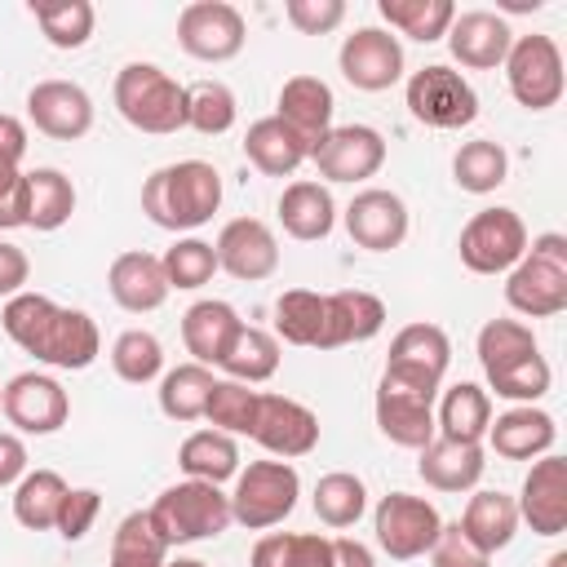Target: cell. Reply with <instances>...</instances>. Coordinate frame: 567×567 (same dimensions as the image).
Listing matches in <instances>:
<instances>
[{"instance_id": "obj_1", "label": "cell", "mask_w": 567, "mask_h": 567, "mask_svg": "<svg viewBox=\"0 0 567 567\" xmlns=\"http://www.w3.org/2000/svg\"><path fill=\"white\" fill-rule=\"evenodd\" d=\"M0 328L22 354H31L35 363L62 368V372H84L102 354L97 323L75 306H58L44 292L9 297L0 310Z\"/></svg>"}, {"instance_id": "obj_2", "label": "cell", "mask_w": 567, "mask_h": 567, "mask_svg": "<svg viewBox=\"0 0 567 567\" xmlns=\"http://www.w3.org/2000/svg\"><path fill=\"white\" fill-rule=\"evenodd\" d=\"M221 208V173L208 159H177L142 182V213L159 230H199Z\"/></svg>"}, {"instance_id": "obj_3", "label": "cell", "mask_w": 567, "mask_h": 567, "mask_svg": "<svg viewBox=\"0 0 567 567\" xmlns=\"http://www.w3.org/2000/svg\"><path fill=\"white\" fill-rule=\"evenodd\" d=\"M505 306L523 319H554L567 310V235L545 230L505 275Z\"/></svg>"}, {"instance_id": "obj_4", "label": "cell", "mask_w": 567, "mask_h": 567, "mask_svg": "<svg viewBox=\"0 0 567 567\" xmlns=\"http://www.w3.org/2000/svg\"><path fill=\"white\" fill-rule=\"evenodd\" d=\"M111 97H115L120 120L133 124L137 133L168 137V133L186 128V84H177L155 62H124Z\"/></svg>"}, {"instance_id": "obj_5", "label": "cell", "mask_w": 567, "mask_h": 567, "mask_svg": "<svg viewBox=\"0 0 567 567\" xmlns=\"http://www.w3.org/2000/svg\"><path fill=\"white\" fill-rule=\"evenodd\" d=\"M146 514L159 527V536L168 540V549L173 545H195V540H213L230 527V496L217 483L182 478V483L164 487Z\"/></svg>"}, {"instance_id": "obj_6", "label": "cell", "mask_w": 567, "mask_h": 567, "mask_svg": "<svg viewBox=\"0 0 567 567\" xmlns=\"http://www.w3.org/2000/svg\"><path fill=\"white\" fill-rule=\"evenodd\" d=\"M301 496V474L292 461H248V470L235 474V492H230V523L248 527V532H266L279 527Z\"/></svg>"}, {"instance_id": "obj_7", "label": "cell", "mask_w": 567, "mask_h": 567, "mask_svg": "<svg viewBox=\"0 0 567 567\" xmlns=\"http://www.w3.org/2000/svg\"><path fill=\"white\" fill-rule=\"evenodd\" d=\"M403 102L412 111L416 124L425 128H470L478 120V93L474 84L443 66V62H430L421 71L408 75V89H403Z\"/></svg>"}, {"instance_id": "obj_8", "label": "cell", "mask_w": 567, "mask_h": 567, "mask_svg": "<svg viewBox=\"0 0 567 567\" xmlns=\"http://www.w3.org/2000/svg\"><path fill=\"white\" fill-rule=\"evenodd\" d=\"M456 252H461V266L474 270V275H509L518 266V257L527 252V226L505 204L478 208L461 226Z\"/></svg>"}, {"instance_id": "obj_9", "label": "cell", "mask_w": 567, "mask_h": 567, "mask_svg": "<svg viewBox=\"0 0 567 567\" xmlns=\"http://www.w3.org/2000/svg\"><path fill=\"white\" fill-rule=\"evenodd\" d=\"M505 80H509V93L523 111H549L558 106L563 97V53L554 44V35H514L509 53H505Z\"/></svg>"}, {"instance_id": "obj_10", "label": "cell", "mask_w": 567, "mask_h": 567, "mask_svg": "<svg viewBox=\"0 0 567 567\" xmlns=\"http://www.w3.org/2000/svg\"><path fill=\"white\" fill-rule=\"evenodd\" d=\"M434 403H439V390L434 385H416V381H403L394 372H381L377 399H372L377 430L394 447L421 452L434 439Z\"/></svg>"}, {"instance_id": "obj_11", "label": "cell", "mask_w": 567, "mask_h": 567, "mask_svg": "<svg viewBox=\"0 0 567 567\" xmlns=\"http://www.w3.org/2000/svg\"><path fill=\"white\" fill-rule=\"evenodd\" d=\"M443 527V514L434 509V501L412 496V492H390L377 501L372 509V532L381 554H390L394 563H412L421 554H430L434 536Z\"/></svg>"}, {"instance_id": "obj_12", "label": "cell", "mask_w": 567, "mask_h": 567, "mask_svg": "<svg viewBox=\"0 0 567 567\" xmlns=\"http://www.w3.org/2000/svg\"><path fill=\"white\" fill-rule=\"evenodd\" d=\"M248 40L244 13L226 0H190L177 13V44L199 62H230Z\"/></svg>"}, {"instance_id": "obj_13", "label": "cell", "mask_w": 567, "mask_h": 567, "mask_svg": "<svg viewBox=\"0 0 567 567\" xmlns=\"http://www.w3.org/2000/svg\"><path fill=\"white\" fill-rule=\"evenodd\" d=\"M310 159L319 168V177L328 182H368L381 173L385 164V137L372 124H332L315 146Z\"/></svg>"}, {"instance_id": "obj_14", "label": "cell", "mask_w": 567, "mask_h": 567, "mask_svg": "<svg viewBox=\"0 0 567 567\" xmlns=\"http://www.w3.org/2000/svg\"><path fill=\"white\" fill-rule=\"evenodd\" d=\"M337 66L346 84H354L359 93H385L390 84L403 80V44L385 27H359L341 40Z\"/></svg>"}, {"instance_id": "obj_15", "label": "cell", "mask_w": 567, "mask_h": 567, "mask_svg": "<svg viewBox=\"0 0 567 567\" xmlns=\"http://www.w3.org/2000/svg\"><path fill=\"white\" fill-rule=\"evenodd\" d=\"M0 412L9 416V425L18 434H58L71 416V399H66L62 381L49 372H18L4 385Z\"/></svg>"}, {"instance_id": "obj_16", "label": "cell", "mask_w": 567, "mask_h": 567, "mask_svg": "<svg viewBox=\"0 0 567 567\" xmlns=\"http://www.w3.org/2000/svg\"><path fill=\"white\" fill-rule=\"evenodd\" d=\"M248 439H257L275 461H297L319 447V416L288 394H261Z\"/></svg>"}, {"instance_id": "obj_17", "label": "cell", "mask_w": 567, "mask_h": 567, "mask_svg": "<svg viewBox=\"0 0 567 567\" xmlns=\"http://www.w3.org/2000/svg\"><path fill=\"white\" fill-rule=\"evenodd\" d=\"M217 270H226L239 284L270 279L279 270V239L261 217H235L217 230Z\"/></svg>"}, {"instance_id": "obj_18", "label": "cell", "mask_w": 567, "mask_h": 567, "mask_svg": "<svg viewBox=\"0 0 567 567\" xmlns=\"http://www.w3.org/2000/svg\"><path fill=\"white\" fill-rule=\"evenodd\" d=\"M514 505H518V523H527L536 536H563L567 532V461L558 452L536 456Z\"/></svg>"}, {"instance_id": "obj_19", "label": "cell", "mask_w": 567, "mask_h": 567, "mask_svg": "<svg viewBox=\"0 0 567 567\" xmlns=\"http://www.w3.org/2000/svg\"><path fill=\"white\" fill-rule=\"evenodd\" d=\"M27 120L53 142H80L93 128V97L75 80H40L27 93Z\"/></svg>"}, {"instance_id": "obj_20", "label": "cell", "mask_w": 567, "mask_h": 567, "mask_svg": "<svg viewBox=\"0 0 567 567\" xmlns=\"http://www.w3.org/2000/svg\"><path fill=\"white\" fill-rule=\"evenodd\" d=\"M341 221H346V235L368 252H390V248H399L408 239V204L385 186L359 190L346 204Z\"/></svg>"}, {"instance_id": "obj_21", "label": "cell", "mask_w": 567, "mask_h": 567, "mask_svg": "<svg viewBox=\"0 0 567 567\" xmlns=\"http://www.w3.org/2000/svg\"><path fill=\"white\" fill-rule=\"evenodd\" d=\"M452 363V341L439 323H408L394 332L390 354H385V372L416 381V385H434L443 390V372Z\"/></svg>"}, {"instance_id": "obj_22", "label": "cell", "mask_w": 567, "mask_h": 567, "mask_svg": "<svg viewBox=\"0 0 567 567\" xmlns=\"http://www.w3.org/2000/svg\"><path fill=\"white\" fill-rule=\"evenodd\" d=\"M443 40H447L452 58H456L465 71H496V66L505 62L509 44H514V31H509V22H505L501 13H492V9H465V13L452 18V27H447Z\"/></svg>"}, {"instance_id": "obj_23", "label": "cell", "mask_w": 567, "mask_h": 567, "mask_svg": "<svg viewBox=\"0 0 567 567\" xmlns=\"http://www.w3.org/2000/svg\"><path fill=\"white\" fill-rule=\"evenodd\" d=\"M106 288L115 297L120 310L128 315H151L168 301V279H164V266L155 252H142V248H128L111 261L106 270Z\"/></svg>"}, {"instance_id": "obj_24", "label": "cell", "mask_w": 567, "mask_h": 567, "mask_svg": "<svg viewBox=\"0 0 567 567\" xmlns=\"http://www.w3.org/2000/svg\"><path fill=\"white\" fill-rule=\"evenodd\" d=\"M554 439H558V425L536 403H514L509 412H501L487 425V443L505 461H536V456L554 452Z\"/></svg>"}, {"instance_id": "obj_25", "label": "cell", "mask_w": 567, "mask_h": 567, "mask_svg": "<svg viewBox=\"0 0 567 567\" xmlns=\"http://www.w3.org/2000/svg\"><path fill=\"white\" fill-rule=\"evenodd\" d=\"M275 332H279L288 346L337 350L328 292H310V288H288V292H279V297H275Z\"/></svg>"}, {"instance_id": "obj_26", "label": "cell", "mask_w": 567, "mask_h": 567, "mask_svg": "<svg viewBox=\"0 0 567 567\" xmlns=\"http://www.w3.org/2000/svg\"><path fill=\"white\" fill-rule=\"evenodd\" d=\"M487 470L483 443H456V439H430L416 456V474L434 492H474Z\"/></svg>"}, {"instance_id": "obj_27", "label": "cell", "mask_w": 567, "mask_h": 567, "mask_svg": "<svg viewBox=\"0 0 567 567\" xmlns=\"http://www.w3.org/2000/svg\"><path fill=\"white\" fill-rule=\"evenodd\" d=\"M239 328H244V319H239V310H235L230 301H217V297L195 301V306L182 315V341H186L190 363L217 368Z\"/></svg>"}, {"instance_id": "obj_28", "label": "cell", "mask_w": 567, "mask_h": 567, "mask_svg": "<svg viewBox=\"0 0 567 567\" xmlns=\"http://www.w3.org/2000/svg\"><path fill=\"white\" fill-rule=\"evenodd\" d=\"M244 155L266 177H292L310 159V142L297 128H288L279 115H261L244 133Z\"/></svg>"}, {"instance_id": "obj_29", "label": "cell", "mask_w": 567, "mask_h": 567, "mask_svg": "<svg viewBox=\"0 0 567 567\" xmlns=\"http://www.w3.org/2000/svg\"><path fill=\"white\" fill-rule=\"evenodd\" d=\"M492 425V394L474 381H456L447 390H439L434 403V434L439 439H456V443H483Z\"/></svg>"}, {"instance_id": "obj_30", "label": "cell", "mask_w": 567, "mask_h": 567, "mask_svg": "<svg viewBox=\"0 0 567 567\" xmlns=\"http://www.w3.org/2000/svg\"><path fill=\"white\" fill-rule=\"evenodd\" d=\"M279 111V120L288 124V128H297L310 146L332 128V111H337V97H332V89L319 80V75H292V80H284V89H279V102H275Z\"/></svg>"}, {"instance_id": "obj_31", "label": "cell", "mask_w": 567, "mask_h": 567, "mask_svg": "<svg viewBox=\"0 0 567 567\" xmlns=\"http://www.w3.org/2000/svg\"><path fill=\"white\" fill-rule=\"evenodd\" d=\"M279 226L301 239V244H315V239H328L332 226H337V199L323 182H288L284 195H279Z\"/></svg>"}, {"instance_id": "obj_32", "label": "cell", "mask_w": 567, "mask_h": 567, "mask_svg": "<svg viewBox=\"0 0 567 567\" xmlns=\"http://www.w3.org/2000/svg\"><path fill=\"white\" fill-rule=\"evenodd\" d=\"M456 523H461V532H465L478 549L496 554V549H505V545L514 540V532H518V505H514V496L501 492V487H478V492L465 501V514H461Z\"/></svg>"}, {"instance_id": "obj_33", "label": "cell", "mask_w": 567, "mask_h": 567, "mask_svg": "<svg viewBox=\"0 0 567 567\" xmlns=\"http://www.w3.org/2000/svg\"><path fill=\"white\" fill-rule=\"evenodd\" d=\"M177 465L186 478H199V483H226L239 474V443L221 430H195L182 439L177 447Z\"/></svg>"}, {"instance_id": "obj_34", "label": "cell", "mask_w": 567, "mask_h": 567, "mask_svg": "<svg viewBox=\"0 0 567 567\" xmlns=\"http://www.w3.org/2000/svg\"><path fill=\"white\" fill-rule=\"evenodd\" d=\"M75 213V186L62 168H31L27 173V226L31 230H62Z\"/></svg>"}, {"instance_id": "obj_35", "label": "cell", "mask_w": 567, "mask_h": 567, "mask_svg": "<svg viewBox=\"0 0 567 567\" xmlns=\"http://www.w3.org/2000/svg\"><path fill=\"white\" fill-rule=\"evenodd\" d=\"M66 492H71V487H66V478H62L58 470H27V474L13 483V518H18L27 532H53Z\"/></svg>"}, {"instance_id": "obj_36", "label": "cell", "mask_w": 567, "mask_h": 567, "mask_svg": "<svg viewBox=\"0 0 567 567\" xmlns=\"http://www.w3.org/2000/svg\"><path fill=\"white\" fill-rule=\"evenodd\" d=\"M217 368H221L230 381L261 385V381H270V377L279 372V337L266 332V328L244 323V328L235 332V341H230V350L221 354Z\"/></svg>"}, {"instance_id": "obj_37", "label": "cell", "mask_w": 567, "mask_h": 567, "mask_svg": "<svg viewBox=\"0 0 567 567\" xmlns=\"http://www.w3.org/2000/svg\"><path fill=\"white\" fill-rule=\"evenodd\" d=\"M377 13L385 18L390 31L416 40V44H434L447 35L456 4L452 0H377Z\"/></svg>"}, {"instance_id": "obj_38", "label": "cell", "mask_w": 567, "mask_h": 567, "mask_svg": "<svg viewBox=\"0 0 567 567\" xmlns=\"http://www.w3.org/2000/svg\"><path fill=\"white\" fill-rule=\"evenodd\" d=\"M509 177V155L501 142L492 137H474V142H461L456 155H452V182L470 195H492L496 186H505Z\"/></svg>"}, {"instance_id": "obj_39", "label": "cell", "mask_w": 567, "mask_h": 567, "mask_svg": "<svg viewBox=\"0 0 567 567\" xmlns=\"http://www.w3.org/2000/svg\"><path fill=\"white\" fill-rule=\"evenodd\" d=\"M328 310H332V341L337 346L372 341L385 328V301L377 292H363V288L328 292Z\"/></svg>"}, {"instance_id": "obj_40", "label": "cell", "mask_w": 567, "mask_h": 567, "mask_svg": "<svg viewBox=\"0 0 567 567\" xmlns=\"http://www.w3.org/2000/svg\"><path fill=\"white\" fill-rule=\"evenodd\" d=\"M310 505H315V514H319L323 527L346 532V527H354V523L368 514V487H363L359 474H350V470H332V474H323V478L315 483Z\"/></svg>"}, {"instance_id": "obj_41", "label": "cell", "mask_w": 567, "mask_h": 567, "mask_svg": "<svg viewBox=\"0 0 567 567\" xmlns=\"http://www.w3.org/2000/svg\"><path fill=\"white\" fill-rule=\"evenodd\" d=\"M248 567H332V540L319 532H266Z\"/></svg>"}, {"instance_id": "obj_42", "label": "cell", "mask_w": 567, "mask_h": 567, "mask_svg": "<svg viewBox=\"0 0 567 567\" xmlns=\"http://www.w3.org/2000/svg\"><path fill=\"white\" fill-rule=\"evenodd\" d=\"M168 563V540L151 523L146 509H133L115 523L111 532V567H164Z\"/></svg>"}, {"instance_id": "obj_43", "label": "cell", "mask_w": 567, "mask_h": 567, "mask_svg": "<svg viewBox=\"0 0 567 567\" xmlns=\"http://www.w3.org/2000/svg\"><path fill=\"white\" fill-rule=\"evenodd\" d=\"M213 372L204 363H177L159 377V412L168 421H199L204 416V403H208V390H213Z\"/></svg>"}, {"instance_id": "obj_44", "label": "cell", "mask_w": 567, "mask_h": 567, "mask_svg": "<svg viewBox=\"0 0 567 567\" xmlns=\"http://www.w3.org/2000/svg\"><path fill=\"white\" fill-rule=\"evenodd\" d=\"M31 18L40 22L53 49H84L93 35L97 9L89 0H31Z\"/></svg>"}, {"instance_id": "obj_45", "label": "cell", "mask_w": 567, "mask_h": 567, "mask_svg": "<svg viewBox=\"0 0 567 567\" xmlns=\"http://www.w3.org/2000/svg\"><path fill=\"white\" fill-rule=\"evenodd\" d=\"M474 350H478L483 377H496V372H505L509 363L536 354L540 346H536V332H532L523 319H487V323L478 328Z\"/></svg>"}, {"instance_id": "obj_46", "label": "cell", "mask_w": 567, "mask_h": 567, "mask_svg": "<svg viewBox=\"0 0 567 567\" xmlns=\"http://www.w3.org/2000/svg\"><path fill=\"white\" fill-rule=\"evenodd\" d=\"M239 120V102L230 93V84L221 80H195L186 89V128L204 133V137H221L230 133Z\"/></svg>"}, {"instance_id": "obj_47", "label": "cell", "mask_w": 567, "mask_h": 567, "mask_svg": "<svg viewBox=\"0 0 567 567\" xmlns=\"http://www.w3.org/2000/svg\"><path fill=\"white\" fill-rule=\"evenodd\" d=\"M257 399H261V390H252V385H244V381H230V377H226V381H213L208 403H204V421H208L213 430L230 434V439L252 434Z\"/></svg>"}, {"instance_id": "obj_48", "label": "cell", "mask_w": 567, "mask_h": 567, "mask_svg": "<svg viewBox=\"0 0 567 567\" xmlns=\"http://www.w3.org/2000/svg\"><path fill=\"white\" fill-rule=\"evenodd\" d=\"M111 368H115V377L128 381V385L155 381V377L164 372V346H159V337L146 332V328L120 332L115 346H111Z\"/></svg>"}, {"instance_id": "obj_49", "label": "cell", "mask_w": 567, "mask_h": 567, "mask_svg": "<svg viewBox=\"0 0 567 567\" xmlns=\"http://www.w3.org/2000/svg\"><path fill=\"white\" fill-rule=\"evenodd\" d=\"M159 266H164L168 292H173V288H177V292H195V288H204V284L217 275V252H213L208 239L186 235V239H177V244L159 257Z\"/></svg>"}, {"instance_id": "obj_50", "label": "cell", "mask_w": 567, "mask_h": 567, "mask_svg": "<svg viewBox=\"0 0 567 567\" xmlns=\"http://www.w3.org/2000/svg\"><path fill=\"white\" fill-rule=\"evenodd\" d=\"M549 381H554V372H549L545 354L536 350V354H527V359L509 363L505 372L487 377V390H496V394H501V399H509V403H536V399H545V394H549Z\"/></svg>"}, {"instance_id": "obj_51", "label": "cell", "mask_w": 567, "mask_h": 567, "mask_svg": "<svg viewBox=\"0 0 567 567\" xmlns=\"http://www.w3.org/2000/svg\"><path fill=\"white\" fill-rule=\"evenodd\" d=\"M97 514H102V492H97V487H71V492L62 496V509H58L53 532H58L62 540H84L89 527L97 523Z\"/></svg>"}, {"instance_id": "obj_52", "label": "cell", "mask_w": 567, "mask_h": 567, "mask_svg": "<svg viewBox=\"0 0 567 567\" xmlns=\"http://www.w3.org/2000/svg\"><path fill=\"white\" fill-rule=\"evenodd\" d=\"M430 567H492V554L478 549L461 532V523H443L434 545H430Z\"/></svg>"}, {"instance_id": "obj_53", "label": "cell", "mask_w": 567, "mask_h": 567, "mask_svg": "<svg viewBox=\"0 0 567 567\" xmlns=\"http://www.w3.org/2000/svg\"><path fill=\"white\" fill-rule=\"evenodd\" d=\"M284 18L301 31V35H328L346 22V4L341 0H288Z\"/></svg>"}, {"instance_id": "obj_54", "label": "cell", "mask_w": 567, "mask_h": 567, "mask_svg": "<svg viewBox=\"0 0 567 567\" xmlns=\"http://www.w3.org/2000/svg\"><path fill=\"white\" fill-rule=\"evenodd\" d=\"M27 226V173L0 168V230Z\"/></svg>"}, {"instance_id": "obj_55", "label": "cell", "mask_w": 567, "mask_h": 567, "mask_svg": "<svg viewBox=\"0 0 567 567\" xmlns=\"http://www.w3.org/2000/svg\"><path fill=\"white\" fill-rule=\"evenodd\" d=\"M27 279H31V261H27V252H22L18 244L0 239V301L27 292Z\"/></svg>"}, {"instance_id": "obj_56", "label": "cell", "mask_w": 567, "mask_h": 567, "mask_svg": "<svg viewBox=\"0 0 567 567\" xmlns=\"http://www.w3.org/2000/svg\"><path fill=\"white\" fill-rule=\"evenodd\" d=\"M27 155V124L0 111V168H22Z\"/></svg>"}, {"instance_id": "obj_57", "label": "cell", "mask_w": 567, "mask_h": 567, "mask_svg": "<svg viewBox=\"0 0 567 567\" xmlns=\"http://www.w3.org/2000/svg\"><path fill=\"white\" fill-rule=\"evenodd\" d=\"M27 474V443L13 430H0V487H13Z\"/></svg>"}, {"instance_id": "obj_58", "label": "cell", "mask_w": 567, "mask_h": 567, "mask_svg": "<svg viewBox=\"0 0 567 567\" xmlns=\"http://www.w3.org/2000/svg\"><path fill=\"white\" fill-rule=\"evenodd\" d=\"M332 567H377L372 549L354 536H332Z\"/></svg>"}, {"instance_id": "obj_59", "label": "cell", "mask_w": 567, "mask_h": 567, "mask_svg": "<svg viewBox=\"0 0 567 567\" xmlns=\"http://www.w3.org/2000/svg\"><path fill=\"white\" fill-rule=\"evenodd\" d=\"M545 567H567V549H554V554H549V563H545Z\"/></svg>"}, {"instance_id": "obj_60", "label": "cell", "mask_w": 567, "mask_h": 567, "mask_svg": "<svg viewBox=\"0 0 567 567\" xmlns=\"http://www.w3.org/2000/svg\"><path fill=\"white\" fill-rule=\"evenodd\" d=\"M164 567H204V563H199V558H168Z\"/></svg>"}, {"instance_id": "obj_61", "label": "cell", "mask_w": 567, "mask_h": 567, "mask_svg": "<svg viewBox=\"0 0 567 567\" xmlns=\"http://www.w3.org/2000/svg\"><path fill=\"white\" fill-rule=\"evenodd\" d=\"M0 403H4V385H0Z\"/></svg>"}]
</instances>
